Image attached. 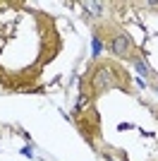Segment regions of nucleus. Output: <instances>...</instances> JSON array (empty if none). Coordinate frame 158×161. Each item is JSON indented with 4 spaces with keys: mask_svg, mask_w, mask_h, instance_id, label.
<instances>
[{
    "mask_svg": "<svg viewBox=\"0 0 158 161\" xmlns=\"http://www.w3.org/2000/svg\"><path fill=\"white\" fill-rule=\"evenodd\" d=\"M110 51L118 55V58H127V55L132 53V39L127 36V34L115 36V39L110 41Z\"/></svg>",
    "mask_w": 158,
    "mask_h": 161,
    "instance_id": "f257e3e1",
    "label": "nucleus"
},
{
    "mask_svg": "<svg viewBox=\"0 0 158 161\" xmlns=\"http://www.w3.org/2000/svg\"><path fill=\"white\" fill-rule=\"evenodd\" d=\"M108 89V87H113V77H110V72L105 70V67H101L98 70V75H96V89Z\"/></svg>",
    "mask_w": 158,
    "mask_h": 161,
    "instance_id": "f03ea898",
    "label": "nucleus"
},
{
    "mask_svg": "<svg viewBox=\"0 0 158 161\" xmlns=\"http://www.w3.org/2000/svg\"><path fill=\"white\" fill-rule=\"evenodd\" d=\"M134 67H137V72H139V75H144V77L149 75V67H146L144 60H134Z\"/></svg>",
    "mask_w": 158,
    "mask_h": 161,
    "instance_id": "7ed1b4c3",
    "label": "nucleus"
},
{
    "mask_svg": "<svg viewBox=\"0 0 158 161\" xmlns=\"http://www.w3.org/2000/svg\"><path fill=\"white\" fill-rule=\"evenodd\" d=\"M86 103H89V99H86V96H79L77 99V111H84Z\"/></svg>",
    "mask_w": 158,
    "mask_h": 161,
    "instance_id": "20e7f679",
    "label": "nucleus"
},
{
    "mask_svg": "<svg viewBox=\"0 0 158 161\" xmlns=\"http://www.w3.org/2000/svg\"><path fill=\"white\" fill-rule=\"evenodd\" d=\"M101 51H103V43H101V39H93V55H98Z\"/></svg>",
    "mask_w": 158,
    "mask_h": 161,
    "instance_id": "39448f33",
    "label": "nucleus"
},
{
    "mask_svg": "<svg viewBox=\"0 0 158 161\" xmlns=\"http://www.w3.org/2000/svg\"><path fill=\"white\" fill-rule=\"evenodd\" d=\"M101 10H103V5H96V3L91 5V12H93V14H101Z\"/></svg>",
    "mask_w": 158,
    "mask_h": 161,
    "instance_id": "423d86ee",
    "label": "nucleus"
}]
</instances>
